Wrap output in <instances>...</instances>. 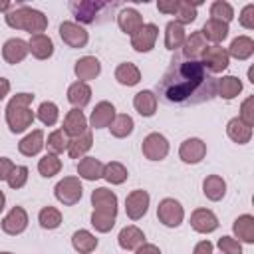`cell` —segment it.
<instances>
[{
    "instance_id": "f1b7e54d",
    "label": "cell",
    "mask_w": 254,
    "mask_h": 254,
    "mask_svg": "<svg viewBox=\"0 0 254 254\" xmlns=\"http://www.w3.org/2000/svg\"><path fill=\"white\" fill-rule=\"evenodd\" d=\"M232 232L238 238V242L252 244L254 242V216L252 214H240L232 222Z\"/></svg>"
},
{
    "instance_id": "bcb514c9",
    "label": "cell",
    "mask_w": 254,
    "mask_h": 254,
    "mask_svg": "<svg viewBox=\"0 0 254 254\" xmlns=\"http://www.w3.org/2000/svg\"><path fill=\"white\" fill-rule=\"evenodd\" d=\"M115 218H117L115 214H109L103 210H93L91 212V226L97 232H109L115 226Z\"/></svg>"
},
{
    "instance_id": "30bf717a",
    "label": "cell",
    "mask_w": 254,
    "mask_h": 254,
    "mask_svg": "<svg viewBox=\"0 0 254 254\" xmlns=\"http://www.w3.org/2000/svg\"><path fill=\"white\" fill-rule=\"evenodd\" d=\"M149 202H151L149 192L143 189H135L125 198V214L131 220H141L149 210Z\"/></svg>"
},
{
    "instance_id": "74e56055",
    "label": "cell",
    "mask_w": 254,
    "mask_h": 254,
    "mask_svg": "<svg viewBox=\"0 0 254 254\" xmlns=\"http://www.w3.org/2000/svg\"><path fill=\"white\" fill-rule=\"evenodd\" d=\"M133 129H135V121H133V117L127 115V113L115 115V119H113L111 125H109V131H111V135H113L115 139H125V137H129V135L133 133Z\"/></svg>"
},
{
    "instance_id": "f5cc1de1",
    "label": "cell",
    "mask_w": 254,
    "mask_h": 254,
    "mask_svg": "<svg viewBox=\"0 0 254 254\" xmlns=\"http://www.w3.org/2000/svg\"><path fill=\"white\" fill-rule=\"evenodd\" d=\"M12 169H14L12 159H8V157H0V181H6V179L10 177V173H12Z\"/></svg>"
},
{
    "instance_id": "d6986e66",
    "label": "cell",
    "mask_w": 254,
    "mask_h": 254,
    "mask_svg": "<svg viewBox=\"0 0 254 254\" xmlns=\"http://www.w3.org/2000/svg\"><path fill=\"white\" fill-rule=\"evenodd\" d=\"M91 206L93 210H103L117 216V194L105 187H97L91 192Z\"/></svg>"
},
{
    "instance_id": "e0dca14e",
    "label": "cell",
    "mask_w": 254,
    "mask_h": 254,
    "mask_svg": "<svg viewBox=\"0 0 254 254\" xmlns=\"http://www.w3.org/2000/svg\"><path fill=\"white\" fill-rule=\"evenodd\" d=\"M115 105L111 101H99L91 115H89V127L91 129H103V127H109L111 121L115 119Z\"/></svg>"
},
{
    "instance_id": "db71d44e",
    "label": "cell",
    "mask_w": 254,
    "mask_h": 254,
    "mask_svg": "<svg viewBox=\"0 0 254 254\" xmlns=\"http://www.w3.org/2000/svg\"><path fill=\"white\" fill-rule=\"evenodd\" d=\"M214 252V246L210 240H200L194 248H192V254H212Z\"/></svg>"
},
{
    "instance_id": "11a10c76",
    "label": "cell",
    "mask_w": 254,
    "mask_h": 254,
    "mask_svg": "<svg viewBox=\"0 0 254 254\" xmlns=\"http://www.w3.org/2000/svg\"><path fill=\"white\" fill-rule=\"evenodd\" d=\"M135 254H161V250H159V246L145 242V244H141V246L135 250Z\"/></svg>"
},
{
    "instance_id": "d590c367",
    "label": "cell",
    "mask_w": 254,
    "mask_h": 254,
    "mask_svg": "<svg viewBox=\"0 0 254 254\" xmlns=\"http://www.w3.org/2000/svg\"><path fill=\"white\" fill-rule=\"evenodd\" d=\"M242 91V81L236 75H222L216 79V95L222 99H234Z\"/></svg>"
},
{
    "instance_id": "5bb4252c",
    "label": "cell",
    "mask_w": 254,
    "mask_h": 254,
    "mask_svg": "<svg viewBox=\"0 0 254 254\" xmlns=\"http://www.w3.org/2000/svg\"><path fill=\"white\" fill-rule=\"evenodd\" d=\"M218 218L210 208H194L190 214V228L198 234H210L218 228Z\"/></svg>"
},
{
    "instance_id": "8fae6325",
    "label": "cell",
    "mask_w": 254,
    "mask_h": 254,
    "mask_svg": "<svg viewBox=\"0 0 254 254\" xmlns=\"http://www.w3.org/2000/svg\"><path fill=\"white\" fill-rule=\"evenodd\" d=\"M179 157L187 165H196L206 157V143L198 137H189L179 147Z\"/></svg>"
},
{
    "instance_id": "6f0895ef",
    "label": "cell",
    "mask_w": 254,
    "mask_h": 254,
    "mask_svg": "<svg viewBox=\"0 0 254 254\" xmlns=\"http://www.w3.org/2000/svg\"><path fill=\"white\" fill-rule=\"evenodd\" d=\"M12 8H14V4H12V2H8V0L0 2V12H4V14H6V12H10Z\"/></svg>"
},
{
    "instance_id": "b9f144b4",
    "label": "cell",
    "mask_w": 254,
    "mask_h": 254,
    "mask_svg": "<svg viewBox=\"0 0 254 254\" xmlns=\"http://www.w3.org/2000/svg\"><path fill=\"white\" fill-rule=\"evenodd\" d=\"M62 171V159L58 155H52V153H46L40 161H38V173L46 179L58 175Z\"/></svg>"
},
{
    "instance_id": "7c38bea8",
    "label": "cell",
    "mask_w": 254,
    "mask_h": 254,
    "mask_svg": "<svg viewBox=\"0 0 254 254\" xmlns=\"http://www.w3.org/2000/svg\"><path fill=\"white\" fill-rule=\"evenodd\" d=\"M159 38L157 24H143L133 36H131V48L135 52H151L155 48V42Z\"/></svg>"
},
{
    "instance_id": "f907efd6",
    "label": "cell",
    "mask_w": 254,
    "mask_h": 254,
    "mask_svg": "<svg viewBox=\"0 0 254 254\" xmlns=\"http://www.w3.org/2000/svg\"><path fill=\"white\" fill-rule=\"evenodd\" d=\"M238 22H240L242 28H246V30H254V4H246V6L240 10Z\"/></svg>"
},
{
    "instance_id": "ac0fdd59",
    "label": "cell",
    "mask_w": 254,
    "mask_h": 254,
    "mask_svg": "<svg viewBox=\"0 0 254 254\" xmlns=\"http://www.w3.org/2000/svg\"><path fill=\"white\" fill-rule=\"evenodd\" d=\"M64 133L71 139V137H79V135H83L85 131H87V117L83 115V111L81 109H75V107H71L67 113H65V117H64Z\"/></svg>"
},
{
    "instance_id": "9a60e30c",
    "label": "cell",
    "mask_w": 254,
    "mask_h": 254,
    "mask_svg": "<svg viewBox=\"0 0 254 254\" xmlns=\"http://www.w3.org/2000/svg\"><path fill=\"white\" fill-rule=\"evenodd\" d=\"M28 54H30L28 42L22 40V38H10V40H6L4 46H2V58H4V62L10 64V65H16V64H20V62H24Z\"/></svg>"
},
{
    "instance_id": "3957f363",
    "label": "cell",
    "mask_w": 254,
    "mask_h": 254,
    "mask_svg": "<svg viewBox=\"0 0 254 254\" xmlns=\"http://www.w3.org/2000/svg\"><path fill=\"white\" fill-rule=\"evenodd\" d=\"M4 20L10 28L14 30H26L30 36L34 34H44V30L48 28V16L32 6L26 4H18L14 6L10 12L4 14Z\"/></svg>"
},
{
    "instance_id": "7a4b0ae2",
    "label": "cell",
    "mask_w": 254,
    "mask_h": 254,
    "mask_svg": "<svg viewBox=\"0 0 254 254\" xmlns=\"http://www.w3.org/2000/svg\"><path fill=\"white\" fill-rule=\"evenodd\" d=\"M34 93H16L6 105V123L12 133H24L28 127H32L36 113L32 111Z\"/></svg>"
},
{
    "instance_id": "ee69618b",
    "label": "cell",
    "mask_w": 254,
    "mask_h": 254,
    "mask_svg": "<svg viewBox=\"0 0 254 254\" xmlns=\"http://www.w3.org/2000/svg\"><path fill=\"white\" fill-rule=\"evenodd\" d=\"M210 18L228 24V22L234 18V8H232V4L226 2V0H214V2L210 4Z\"/></svg>"
},
{
    "instance_id": "52a82bcc",
    "label": "cell",
    "mask_w": 254,
    "mask_h": 254,
    "mask_svg": "<svg viewBox=\"0 0 254 254\" xmlns=\"http://www.w3.org/2000/svg\"><path fill=\"white\" fill-rule=\"evenodd\" d=\"M198 62L212 75V73H222L228 67L230 58H228L226 48H222V46H206V50L202 52V56H200Z\"/></svg>"
},
{
    "instance_id": "9f6ffc18",
    "label": "cell",
    "mask_w": 254,
    "mask_h": 254,
    "mask_svg": "<svg viewBox=\"0 0 254 254\" xmlns=\"http://www.w3.org/2000/svg\"><path fill=\"white\" fill-rule=\"evenodd\" d=\"M10 93V81L6 77H0V101Z\"/></svg>"
},
{
    "instance_id": "6da1fadb",
    "label": "cell",
    "mask_w": 254,
    "mask_h": 254,
    "mask_svg": "<svg viewBox=\"0 0 254 254\" xmlns=\"http://www.w3.org/2000/svg\"><path fill=\"white\" fill-rule=\"evenodd\" d=\"M157 95L171 105H200L216 97V77L198 60L175 56L157 81Z\"/></svg>"
},
{
    "instance_id": "7dc6e473",
    "label": "cell",
    "mask_w": 254,
    "mask_h": 254,
    "mask_svg": "<svg viewBox=\"0 0 254 254\" xmlns=\"http://www.w3.org/2000/svg\"><path fill=\"white\" fill-rule=\"evenodd\" d=\"M10 189H22L28 183V167L26 165H14L10 177L6 179Z\"/></svg>"
},
{
    "instance_id": "681fc988",
    "label": "cell",
    "mask_w": 254,
    "mask_h": 254,
    "mask_svg": "<svg viewBox=\"0 0 254 254\" xmlns=\"http://www.w3.org/2000/svg\"><path fill=\"white\" fill-rule=\"evenodd\" d=\"M240 121H244L248 127H254V95H248L240 105Z\"/></svg>"
},
{
    "instance_id": "680465c9",
    "label": "cell",
    "mask_w": 254,
    "mask_h": 254,
    "mask_svg": "<svg viewBox=\"0 0 254 254\" xmlns=\"http://www.w3.org/2000/svg\"><path fill=\"white\" fill-rule=\"evenodd\" d=\"M4 204H6V194L0 190V212L4 210Z\"/></svg>"
},
{
    "instance_id": "277c9868",
    "label": "cell",
    "mask_w": 254,
    "mask_h": 254,
    "mask_svg": "<svg viewBox=\"0 0 254 254\" xmlns=\"http://www.w3.org/2000/svg\"><path fill=\"white\" fill-rule=\"evenodd\" d=\"M117 2H101V0H75L69 2V10L77 24H99L105 22L113 10L117 8Z\"/></svg>"
},
{
    "instance_id": "8d00e7d4",
    "label": "cell",
    "mask_w": 254,
    "mask_h": 254,
    "mask_svg": "<svg viewBox=\"0 0 254 254\" xmlns=\"http://www.w3.org/2000/svg\"><path fill=\"white\" fill-rule=\"evenodd\" d=\"M91 145H93V135H91V131L87 129L83 135H79V137H71V139H69L67 155H69L71 159H83L85 153L91 149Z\"/></svg>"
},
{
    "instance_id": "e575fe53",
    "label": "cell",
    "mask_w": 254,
    "mask_h": 254,
    "mask_svg": "<svg viewBox=\"0 0 254 254\" xmlns=\"http://www.w3.org/2000/svg\"><path fill=\"white\" fill-rule=\"evenodd\" d=\"M115 79L121 83V85H127V87H133L141 81V69L131 64V62H123L115 67Z\"/></svg>"
},
{
    "instance_id": "2e32d148",
    "label": "cell",
    "mask_w": 254,
    "mask_h": 254,
    "mask_svg": "<svg viewBox=\"0 0 254 254\" xmlns=\"http://www.w3.org/2000/svg\"><path fill=\"white\" fill-rule=\"evenodd\" d=\"M73 73H75L77 81L87 83V81L95 79V77L101 73V64H99V60H97L95 56H83V58H79V60L75 62Z\"/></svg>"
},
{
    "instance_id": "ba28073f",
    "label": "cell",
    "mask_w": 254,
    "mask_h": 254,
    "mask_svg": "<svg viewBox=\"0 0 254 254\" xmlns=\"http://www.w3.org/2000/svg\"><path fill=\"white\" fill-rule=\"evenodd\" d=\"M169 139L163 135V133H149L145 139H143V145H141V151H143V157L149 159V161H163L167 155H169Z\"/></svg>"
},
{
    "instance_id": "4fadbf2b",
    "label": "cell",
    "mask_w": 254,
    "mask_h": 254,
    "mask_svg": "<svg viewBox=\"0 0 254 254\" xmlns=\"http://www.w3.org/2000/svg\"><path fill=\"white\" fill-rule=\"evenodd\" d=\"M28 228V212L24 206H12L10 212L2 218V230L10 236H18Z\"/></svg>"
},
{
    "instance_id": "44dd1931",
    "label": "cell",
    "mask_w": 254,
    "mask_h": 254,
    "mask_svg": "<svg viewBox=\"0 0 254 254\" xmlns=\"http://www.w3.org/2000/svg\"><path fill=\"white\" fill-rule=\"evenodd\" d=\"M46 147V139H44V131L42 129H34L30 131L26 137H22V141L18 143V151L24 157H36L40 155V151Z\"/></svg>"
},
{
    "instance_id": "83f0119b",
    "label": "cell",
    "mask_w": 254,
    "mask_h": 254,
    "mask_svg": "<svg viewBox=\"0 0 254 254\" xmlns=\"http://www.w3.org/2000/svg\"><path fill=\"white\" fill-rule=\"evenodd\" d=\"M202 192L208 200L212 202H218L224 198L226 194V181L220 177V175H208L204 181H202Z\"/></svg>"
},
{
    "instance_id": "8992f818",
    "label": "cell",
    "mask_w": 254,
    "mask_h": 254,
    "mask_svg": "<svg viewBox=\"0 0 254 254\" xmlns=\"http://www.w3.org/2000/svg\"><path fill=\"white\" fill-rule=\"evenodd\" d=\"M157 218L161 224H165L167 228H177L183 224L185 220V208L183 204L177 200V198H163L159 200V206H157Z\"/></svg>"
},
{
    "instance_id": "5b68a950",
    "label": "cell",
    "mask_w": 254,
    "mask_h": 254,
    "mask_svg": "<svg viewBox=\"0 0 254 254\" xmlns=\"http://www.w3.org/2000/svg\"><path fill=\"white\" fill-rule=\"evenodd\" d=\"M54 194L64 206L77 204L83 196V187L79 177H64L62 181H58V185L54 187Z\"/></svg>"
},
{
    "instance_id": "1f68e13d",
    "label": "cell",
    "mask_w": 254,
    "mask_h": 254,
    "mask_svg": "<svg viewBox=\"0 0 254 254\" xmlns=\"http://www.w3.org/2000/svg\"><path fill=\"white\" fill-rule=\"evenodd\" d=\"M206 40L202 38L200 30L198 32H192L190 36H187L185 44H183V58L187 60H198L202 56V52L206 50Z\"/></svg>"
},
{
    "instance_id": "484cf974",
    "label": "cell",
    "mask_w": 254,
    "mask_h": 254,
    "mask_svg": "<svg viewBox=\"0 0 254 254\" xmlns=\"http://www.w3.org/2000/svg\"><path fill=\"white\" fill-rule=\"evenodd\" d=\"M157 103H159V99L151 89H143V91L135 93V97H133V107L143 117H153L157 111Z\"/></svg>"
},
{
    "instance_id": "ffe728a7",
    "label": "cell",
    "mask_w": 254,
    "mask_h": 254,
    "mask_svg": "<svg viewBox=\"0 0 254 254\" xmlns=\"http://www.w3.org/2000/svg\"><path fill=\"white\" fill-rule=\"evenodd\" d=\"M28 50L36 60H48L54 56V42L48 34H34L28 40Z\"/></svg>"
},
{
    "instance_id": "cb8c5ba5",
    "label": "cell",
    "mask_w": 254,
    "mask_h": 254,
    "mask_svg": "<svg viewBox=\"0 0 254 254\" xmlns=\"http://www.w3.org/2000/svg\"><path fill=\"white\" fill-rule=\"evenodd\" d=\"M228 32H230V30H228V24L218 22V20H212V18H208V20L204 22L202 30H200L202 38H204L206 42H212V46H220V42L226 40Z\"/></svg>"
},
{
    "instance_id": "ab89813d",
    "label": "cell",
    "mask_w": 254,
    "mask_h": 254,
    "mask_svg": "<svg viewBox=\"0 0 254 254\" xmlns=\"http://www.w3.org/2000/svg\"><path fill=\"white\" fill-rule=\"evenodd\" d=\"M36 117L40 119L42 125L52 127V125H56L58 119H60V107H58L54 101H42L40 107H38V111H36Z\"/></svg>"
},
{
    "instance_id": "60d3db41",
    "label": "cell",
    "mask_w": 254,
    "mask_h": 254,
    "mask_svg": "<svg viewBox=\"0 0 254 254\" xmlns=\"http://www.w3.org/2000/svg\"><path fill=\"white\" fill-rule=\"evenodd\" d=\"M38 222H40V226L44 230H56L62 224V212H60V208L50 206V204L44 206L40 210V214H38Z\"/></svg>"
},
{
    "instance_id": "603a6c76",
    "label": "cell",
    "mask_w": 254,
    "mask_h": 254,
    "mask_svg": "<svg viewBox=\"0 0 254 254\" xmlns=\"http://www.w3.org/2000/svg\"><path fill=\"white\" fill-rule=\"evenodd\" d=\"M117 242L123 250H137L141 244H145V232L135 226V224H129V226H123L119 230V236H117Z\"/></svg>"
},
{
    "instance_id": "836d02e7",
    "label": "cell",
    "mask_w": 254,
    "mask_h": 254,
    "mask_svg": "<svg viewBox=\"0 0 254 254\" xmlns=\"http://www.w3.org/2000/svg\"><path fill=\"white\" fill-rule=\"evenodd\" d=\"M77 175L85 181H97L103 175V163L95 157H83L77 163Z\"/></svg>"
},
{
    "instance_id": "7bdbcfd3",
    "label": "cell",
    "mask_w": 254,
    "mask_h": 254,
    "mask_svg": "<svg viewBox=\"0 0 254 254\" xmlns=\"http://www.w3.org/2000/svg\"><path fill=\"white\" fill-rule=\"evenodd\" d=\"M67 145H69V137L64 133V129H56L48 135V141H46V147H48V153L52 155H60L64 151H67Z\"/></svg>"
},
{
    "instance_id": "c3c4849f",
    "label": "cell",
    "mask_w": 254,
    "mask_h": 254,
    "mask_svg": "<svg viewBox=\"0 0 254 254\" xmlns=\"http://www.w3.org/2000/svg\"><path fill=\"white\" fill-rule=\"evenodd\" d=\"M220 254H242V244L232 236H222L216 242Z\"/></svg>"
},
{
    "instance_id": "91938a15",
    "label": "cell",
    "mask_w": 254,
    "mask_h": 254,
    "mask_svg": "<svg viewBox=\"0 0 254 254\" xmlns=\"http://www.w3.org/2000/svg\"><path fill=\"white\" fill-rule=\"evenodd\" d=\"M0 254H14V252H0Z\"/></svg>"
},
{
    "instance_id": "7402d4cb",
    "label": "cell",
    "mask_w": 254,
    "mask_h": 254,
    "mask_svg": "<svg viewBox=\"0 0 254 254\" xmlns=\"http://www.w3.org/2000/svg\"><path fill=\"white\" fill-rule=\"evenodd\" d=\"M143 16L135 10V8H123L117 12V26L123 34H129L133 36L141 26H143Z\"/></svg>"
},
{
    "instance_id": "d4e9b609",
    "label": "cell",
    "mask_w": 254,
    "mask_h": 254,
    "mask_svg": "<svg viewBox=\"0 0 254 254\" xmlns=\"http://www.w3.org/2000/svg\"><path fill=\"white\" fill-rule=\"evenodd\" d=\"M226 52H228V58H234L238 62L250 60L252 54H254V40L250 36H238L230 42Z\"/></svg>"
},
{
    "instance_id": "9c48e42d",
    "label": "cell",
    "mask_w": 254,
    "mask_h": 254,
    "mask_svg": "<svg viewBox=\"0 0 254 254\" xmlns=\"http://www.w3.org/2000/svg\"><path fill=\"white\" fill-rule=\"evenodd\" d=\"M58 32H60L62 42H64L65 46H69V48H85L87 42H89L87 30H85L83 26H79L77 22L65 20V22L60 24V30H58Z\"/></svg>"
},
{
    "instance_id": "f6af8a7d",
    "label": "cell",
    "mask_w": 254,
    "mask_h": 254,
    "mask_svg": "<svg viewBox=\"0 0 254 254\" xmlns=\"http://www.w3.org/2000/svg\"><path fill=\"white\" fill-rule=\"evenodd\" d=\"M200 2H189V0H181L179 2V10L175 14V22H179L181 26L190 24L196 20V6Z\"/></svg>"
},
{
    "instance_id": "d6a6232c",
    "label": "cell",
    "mask_w": 254,
    "mask_h": 254,
    "mask_svg": "<svg viewBox=\"0 0 254 254\" xmlns=\"http://www.w3.org/2000/svg\"><path fill=\"white\" fill-rule=\"evenodd\" d=\"M226 135L238 143V145H246L250 143L252 139V127H248L244 121H240L238 117H232L228 123H226Z\"/></svg>"
},
{
    "instance_id": "f546056e",
    "label": "cell",
    "mask_w": 254,
    "mask_h": 254,
    "mask_svg": "<svg viewBox=\"0 0 254 254\" xmlns=\"http://www.w3.org/2000/svg\"><path fill=\"white\" fill-rule=\"evenodd\" d=\"M97 238H95V234H91L89 230H85V228H79V230H75L73 234H71V246H73V250L75 252H79V254H91L95 248H97Z\"/></svg>"
},
{
    "instance_id": "4316f807",
    "label": "cell",
    "mask_w": 254,
    "mask_h": 254,
    "mask_svg": "<svg viewBox=\"0 0 254 254\" xmlns=\"http://www.w3.org/2000/svg\"><path fill=\"white\" fill-rule=\"evenodd\" d=\"M67 101H69L75 109H83V107L91 101V87H89V83L73 81V83L67 87Z\"/></svg>"
},
{
    "instance_id": "4dcf8cb0",
    "label": "cell",
    "mask_w": 254,
    "mask_h": 254,
    "mask_svg": "<svg viewBox=\"0 0 254 254\" xmlns=\"http://www.w3.org/2000/svg\"><path fill=\"white\" fill-rule=\"evenodd\" d=\"M187 40V32H185V26H181L179 22L171 20L167 26H165V48L175 52L177 48H183Z\"/></svg>"
},
{
    "instance_id": "f35d334b",
    "label": "cell",
    "mask_w": 254,
    "mask_h": 254,
    "mask_svg": "<svg viewBox=\"0 0 254 254\" xmlns=\"http://www.w3.org/2000/svg\"><path fill=\"white\" fill-rule=\"evenodd\" d=\"M127 177H129V171H127V167H125L123 163L111 161V163L103 165V175H101V179H105L109 185H123V183L127 181Z\"/></svg>"
},
{
    "instance_id": "816d5d0a",
    "label": "cell",
    "mask_w": 254,
    "mask_h": 254,
    "mask_svg": "<svg viewBox=\"0 0 254 254\" xmlns=\"http://www.w3.org/2000/svg\"><path fill=\"white\" fill-rule=\"evenodd\" d=\"M179 2H181V0H159V2H157V10H159L161 14L175 16L177 10H179Z\"/></svg>"
}]
</instances>
